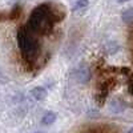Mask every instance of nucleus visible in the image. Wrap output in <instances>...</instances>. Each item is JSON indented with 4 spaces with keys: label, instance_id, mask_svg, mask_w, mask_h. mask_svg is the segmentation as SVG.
I'll use <instances>...</instances> for the list:
<instances>
[{
    "label": "nucleus",
    "instance_id": "obj_1",
    "mask_svg": "<svg viewBox=\"0 0 133 133\" xmlns=\"http://www.w3.org/2000/svg\"><path fill=\"white\" fill-rule=\"evenodd\" d=\"M16 39L21 59L27 66H29L28 71H32V66L36 64L40 56V44L36 33H33L27 25H21L17 29Z\"/></svg>",
    "mask_w": 133,
    "mask_h": 133
},
{
    "label": "nucleus",
    "instance_id": "obj_2",
    "mask_svg": "<svg viewBox=\"0 0 133 133\" xmlns=\"http://www.w3.org/2000/svg\"><path fill=\"white\" fill-rule=\"evenodd\" d=\"M27 27L36 35H49L53 31L55 21L51 12L49 2L37 5L31 12Z\"/></svg>",
    "mask_w": 133,
    "mask_h": 133
},
{
    "label": "nucleus",
    "instance_id": "obj_3",
    "mask_svg": "<svg viewBox=\"0 0 133 133\" xmlns=\"http://www.w3.org/2000/svg\"><path fill=\"white\" fill-rule=\"evenodd\" d=\"M115 83H116V81H115L113 79H108V80H104L101 84H98L97 91H96V96H95V97H96V103H97L98 105H104L105 100H107L109 92L112 91Z\"/></svg>",
    "mask_w": 133,
    "mask_h": 133
},
{
    "label": "nucleus",
    "instance_id": "obj_4",
    "mask_svg": "<svg viewBox=\"0 0 133 133\" xmlns=\"http://www.w3.org/2000/svg\"><path fill=\"white\" fill-rule=\"evenodd\" d=\"M49 5H51V12H52L55 24L63 21L66 16V8L61 3H57V2H49Z\"/></svg>",
    "mask_w": 133,
    "mask_h": 133
},
{
    "label": "nucleus",
    "instance_id": "obj_5",
    "mask_svg": "<svg viewBox=\"0 0 133 133\" xmlns=\"http://www.w3.org/2000/svg\"><path fill=\"white\" fill-rule=\"evenodd\" d=\"M73 77H75L76 81H79L81 84H85L91 79V71L87 65L81 64L80 66H77V68L73 71Z\"/></svg>",
    "mask_w": 133,
    "mask_h": 133
},
{
    "label": "nucleus",
    "instance_id": "obj_6",
    "mask_svg": "<svg viewBox=\"0 0 133 133\" xmlns=\"http://www.w3.org/2000/svg\"><path fill=\"white\" fill-rule=\"evenodd\" d=\"M31 96L35 98V100H37V101H43V100L47 98L48 92H47L45 88H43V87H35L31 91Z\"/></svg>",
    "mask_w": 133,
    "mask_h": 133
},
{
    "label": "nucleus",
    "instance_id": "obj_7",
    "mask_svg": "<svg viewBox=\"0 0 133 133\" xmlns=\"http://www.w3.org/2000/svg\"><path fill=\"white\" fill-rule=\"evenodd\" d=\"M110 110H112L113 113H121L123 110L125 109V104L123 100L120 98H113L112 101H110Z\"/></svg>",
    "mask_w": 133,
    "mask_h": 133
},
{
    "label": "nucleus",
    "instance_id": "obj_8",
    "mask_svg": "<svg viewBox=\"0 0 133 133\" xmlns=\"http://www.w3.org/2000/svg\"><path fill=\"white\" fill-rule=\"evenodd\" d=\"M21 15H23V7H21L20 4H16L8 12V20H12V21L14 20H19Z\"/></svg>",
    "mask_w": 133,
    "mask_h": 133
},
{
    "label": "nucleus",
    "instance_id": "obj_9",
    "mask_svg": "<svg viewBox=\"0 0 133 133\" xmlns=\"http://www.w3.org/2000/svg\"><path fill=\"white\" fill-rule=\"evenodd\" d=\"M121 20L125 24H133V7H129L121 12Z\"/></svg>",
    "mask_w": 133,
    "mask_h": 133
},
{
    "label": "nucleus",
    "instance_id": "obj_10",
    "mask_svg": "<svg viewBox=\"0 0 133 133\" xmlns=\"http://www.w3.org/2000/svg\"><path fill=\"white\" fill-rule=\"evenodd\" d=\"M56 117H57V115L55 113V112H47V113H44V116L41 118V124L43 125H52L55 121H56Z\"/></svg>",
    "mask_w": 133,
    "mask_h": 133
},
{
    "label": "nucleus",
    "instance_id": "obj_11",
    "mask_svg": "<svg viewBox=\"0 0 133 133\" xmlns=\"http://www.w3.org/2000/svg\"><path fill=\"white\" fill-rule=\"evenodd\" d=\"M105 52L108 53V55H115L118 49H120V47H118V44L116 43V41H109V43H107L105 44Z\"/></svg>",
    "mask_w": 133,
    "mask_h": 133
},
{
    "label": "nucleus",
    "instance_id": "obj_12",
    "mask_svg": "<svg viewBox=\"0 0 133 133\" xmlns=\"http://www.w3.org/2000/svg\"><path fill=\"white\" fill-rule=\"evenodd\" d=\"M88 5H89V0H77L76 4L72 8V11H73V12H76V11H80V9L87 8Z\"/></svg>",
    "mask_w": 133,
    "mask_h": 133
},
{
    "label": "nucleus",
    "instance_id": "obj_13",
    "mask_svg": "<svg viewBox=\"0 0 133 133\" xmlns=\"http://www.w3.org/2000/svg\"><path fill=\"white\" fill-rule=\"evenodd\" d=\"M7 20H8V12H3V11H0V23L7 21Z\"/></svg>",
    "mask_w": 133,
    "mask_h": 133
},
{
    "label": "nucleus",
    "instance_id": "obj_14",
    "mask_svg": "<svg viewBox=\"0 0 133 133\" xmlns=\"http://www.w3.org/2000/svg\"><path fill=\"white\" fill-rule=\"evenodd\" d=\"M128 92L133 96V79H130V80L128 81Z\"/></svg>",
    "mask_w": 133,
    "mask_h": 133
},
{
    "label": "nucleus",
    "instance_id": "obj_15",
    "mask_svg": "<svg viewBox=\"0 0 133 133\" xmlns=\"http://www.w3.org/2000/svg\"><path fill=\"white\" fill-rule=\"evenodd\" d=\"M129 39H130V41H133V31L130 32V36H129Z\"/></svg>",
    "mask_w": 133,
    "mask_h": 133
},
{
    "label": "nucleus",
    "instance_id": "obj_16",
    "mask_svg": "<svg viewBox=\"0 0 133 133\" xmlns=\"http://www.w3.org/2000/svg\"><path fill=\"white\" fill-rule=\"evenodd\" d=\"M127 2H130V0H118V3H127Z\"/></svg>",
    "mask_w": 133,
    "mask_h": 133
},
{
    "label": "nucleus",
    "instance_id": "obj_17",
    "mask_svg": "<svg viewBox=\"0 0 133 133\" xmlns=\"http://www.w3.org/2000/svg\"><path fill=\"white\" fill-rule=\"evenodd\" d=\"M127 133H133V128H130V129H129V130H128Z\"/></svg>",
    "mask_w": 133,
    "mask_h": 133
},
{
    "label": "nucleus",
    "instance_id": "obj_18",
    "mask_svg": "<svg viewBox=\"0 0 133 133\" xmlns=\"http://www.w3.org/2000/svg\"><path fill=\"white\" fill-rule=\"evenodd\" d=\"M36 133H43V132H36Z\"/></svg>",
    "mask_w": 133,
    "mask_h": 133
}]
</instances>
